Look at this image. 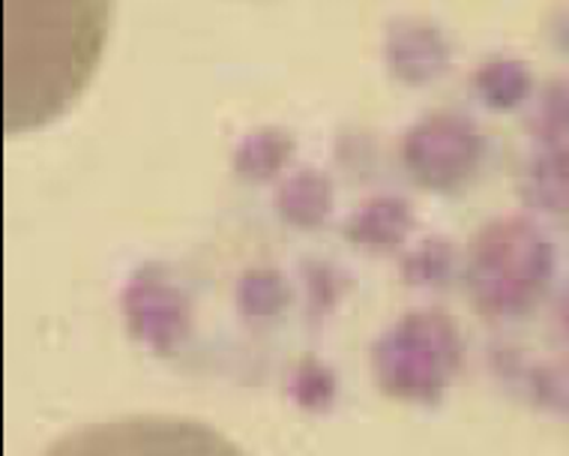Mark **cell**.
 Masks as SVG:
<instances>
[{
  "instance_id": "obj_1",
  "label": "cell",
  "mask_w": 569,
  "mask_h": 456,
  "mask_svg": "<svg viewBox=\"0 0 569 456\" xmlns=\"http://www.w3.org/2000/svg\"><path fill=\"white\" fill-rule=\"evenodd\" d=\"M111 0H3V127H49L79 100L109 40Z\"/></svg>"
},
{
  "instance_id": "obj_2",
  "label": "cell",
  "mask_w": 569,
  "mask_h": 456,
  "mask_svg": "<svg viewBox=\"0 0 569 456\" xmlns=\"http://www.w3.org/2000/svg\"><path fill=\"white\" fill-rule=\"evenodd\" d=\"M42 456H246L219 429L192 417L136 415L72 429Z\"/></svg>"
}]
</instances>
